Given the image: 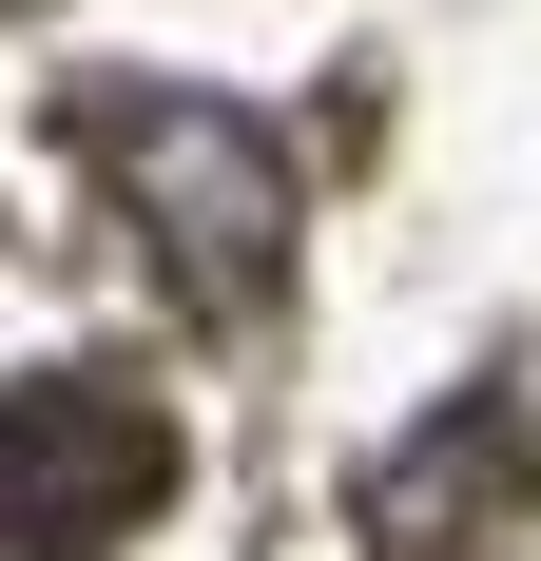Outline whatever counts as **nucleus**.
<instances>
[{
  "instance_id": "obj_1",
  "label": "nucleus",
  "mask_w": 541,
  "mask_h": 561,
  "mask_svg": "<svg viewBox=\"0 0 541 561\" xmlns=\"http://www.w3.org/2000/svg\"><path fill=\"white\" fill-rule=\"evenodd\" d=\"M156 504H174V426L116 368L0 388V561H116Z\"/></svg>"
},
{
  "instance_id": "obj_2",
  "label": "nucleus",
  "mask_w": 541,
  "mask_h": 561,
  "mask_svg": "<svg viewBox=\"0 0 541 561\" xmlns=\"http://www.w3.org/2000/svg\"><path fill=\"white\" fill-rule=\"evenodd\" d=\"M97 156H116V194L174 232L194 290H270V252H290V156H270L232 98H116Z\"/></svg>"
}]
</instances>
